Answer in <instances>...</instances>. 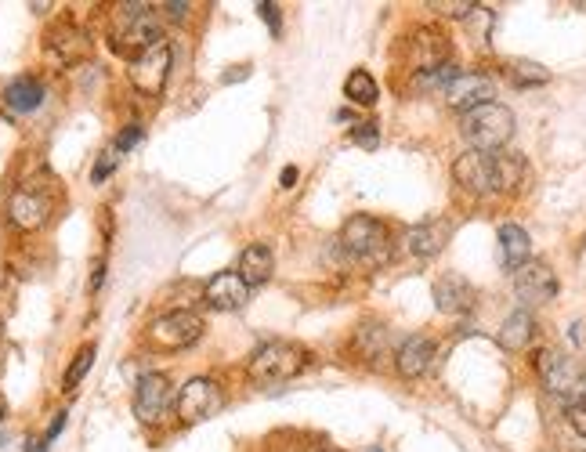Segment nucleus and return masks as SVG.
<instances>
[{
	"mask_svg": "<svg viewBox=\"0 0 586 452\" xmlns=\"http://www.w3.org/2000/svg\"><path fill=\"white\" fill-rule=\"evenodd\" d=\"M4 105H8L11 113H33L44 105V84H40L37 76H19V80H11L4 87Z\"/></svg>",
	"mask_w": 586,
	"mask_h": 452,
	"instance_id": "obj_21",
	"label": "nucleus"
},
{
	"mask_svg": "<svg viewBox=\"0 0 586 452\" xmlns=\"http://www.w3.org/2000/svg\"><path fill=\"white\" fill-rule=\"evenodd\" d=\"M62 427H66V413H58V416H55V424H51V431H48V442L55 438L58 431H62Z\"/></svg>",
	"mask_w": 586,
	"mask_h": 452,
	"instance_id": "obj_35",
	"label": "nucleus"
},
{
	"mask_svg": "<svg viewBox=\"0 0 586 452\" xmlns=\"http://www.w3.org/2000/svg\"><path fill=\"white\" fill-rule=\"evenodd\" d=\"M409 62L416 73H431V69L449 62V40L438 29H416L409 40Z\"/></svg>",
	"mask_w": 586,
	"mask_h": 452,
	"instance_id": "obj_15",
	"label": "nucleus"
},
{
	"mask_svg": "<svg viewBox=\"0 0 586 452\" xmlns=\"http://www.w3.org/2000/svg\"><path fill=\"white\" fill-rule=\"evenodd\" d=\"M160 11H167V19H185V11H189V4H163Z\"/></svg>",
	"mask_w": 586,
	"mask_h": 452,
	"instance_id": "obj_34",
	"label": "nucleus"
},
{
	"mask_svg": "<svg viewBox=\"0 0 586 452\" xmlns=\"http://www.w3.org/2000/svg\"><path fill=\"white\" fill-rule=\"evenodd\" d=\"M203 297H207L210 308L218 311H239L250 301V286L239 279V272H218L203 286Z\"/></svg>",
	"mask_w": 586,
	"mask_h": 452,
	"instance_id": "obj_16",
	"label": "nucleus"
},
{
	"mask_svg": "<svg viewBox=\"0 0 586 452\" xmlns=\"http://www.w3.org/2000/svg\"><path fill=\"white\" fill-rule=\"evenodd\" d=\"M507 73H511V80L518 87H536V84H547L550 73L543 66H536V62H511L507 66Z\"/></svg>",
	"mask_w": 586,
	"mask_h": 452,
	"instance_id": "obj_26",
	"label": "nucleus"
},
{
	"mask_svg": "<svg viewBox=\"0 0 586 452\" xmlns=\"http://www.w3.org/2000/svg\"><path fill=\"white\" fill-rule=\"evenodd\" d=\"M138 142H142V127H138V123H131V127H127V131H123L120 138L113 142V149L116 152H127V149H134Z\"/></svg>",
	"mask_w": 586,
	"mask_h": 452,
	"instance_id": "obj_32",
	"label": "nucleus"
},
{
	"mask_svg": "<svg viewBox=\"0 0 586 452\" xmlns=\"http://www.w3.org/2000/svg\"><path fill=\"white\" fill-rule=\"evenodd\" d=\"M435 301H438V311H445V315H464V311L474 308V286L467 283L464 275H442L435 283Z\"/></svg>",
	"mask_w": 586,
	"mask_h": 452,
	"instance_id": "obj_18",
	"label": "nucleus"
},
{
	"mask_svg": "<svg viewBox=\"0 0 586 452\" xmlns=\"http://www.w3.org/2000/svg\"><path fill=\"white\" fill-rule=\"evenodd\" d=\"M568 424H572V431L586 438V391L572 395V402H568Z\"/></svg>",
	"mask_w": 586,
	"mask_h": 452,
	"instance_id": "obj_28",
	"label": "nucleus"
},
{
	"mask_svg": "<svg viewBox=\"0 0 586 452\" xmlns=\"http://www.w3.org/2000/svg\"><path fill=\"white\" fill-rule=\"evenodd\" d=\"M174 405V387L167 373H145L134 387V416L142 424H160L163 416L171 413Z\"/></svg>",
	"mask_w": 586,
	"mask_h": 452,
	"instance_id": "obj_8",
	"label": "nucleus"
},
{
	"mask_svg": "<svg viewBox=\"0 0 586 452\" xmlns=\"http://www.w3.org/2000/svg\"><path fill=\"white\" fill-rule=\"evenodd\" d=\"M341 250L362 268H384L391 261V232L384 221L355 214L341 232Z\"/></svg>",
	"mask_w": 586,
	"mask_h": 452,
	"instance_id": "obj_3",
	"label": "nucleus"
},
{
	"mask_svg": "<svg viewBox=\"0 0 586 452\" xmlns=\"http://www.w3.org/2000/svg\"><path fill=\"white\" fill-rule=\"evenodd\" d=\"M113 167H116V149H105L102 156H98V163H95V170H91V181H105L109 174H113Z\"/></svg>",
	"mask_w": 586,
	"mask_h": 452,
	"instance_id": "obj_31",
	"label": "nucleus"
},
{
	"mask_svg": "<svg viewBox=\"0 0 586 452\" xmlns=\"http://www.w3.org/2000/svg\"><path fill=\"white\" fill-rule=\"evenodd\" d=\"M514 290H518L521 301L536 308V304H547L558 297V275L550 272V264L529 261L514 272Z\"/></svg>",
	"mask_w": 586,
	"mask_h": 452,
	"instance_id": "obj_12",
	"label": "nucleus"
},
{
	"mask_svg": "<svg viewBox=\"0 0 586 452\" xmlns=\"http://www.w3.org/2000/svg\"><path fill=\"white\" fill-rule=\"evenodd\" d=\"M532 337H536V319H532L529 311H511L500 326V344L507 351H521L529 348Z\"/></svg>",
	"mask_w": 586,
	"mask_h": 452,
	"instance_id": "obj_22",
	"label": "nucleus"
},
{
	"mask_svg": "<svg viewBox=\"0 0 586 452\" xmlns=\"http://www.w3.org/2000/svg\"><path fill=\"white\" fill-rule=\"evenodd\" d=\"M384 340H388V330L377 326V322H366V326L359 330V351L366 358H377L380 351H384Z\"/></svg>",
	"mask_w": 586,
	"mask_h": 452,
	"instance_id": "obj_27",
	"label": "nucleus"
},
{
	"mask_svg": "<svg viewBox=\"0 0 586 452\" xmlns=\"http://www.w3.org/2000/svg\"><path fill=\"white\" fill-rule=\"evenodd\" d=\"M456 181L474 196H492V192H511L525 178V160L514 152H464L453 163Z\"/></svg>",
	"mask_w": 586,
	"mask_h": 452,
	"instance_id": "obj_1",
	"label": "nucleus"
},
{
	"mask_svg": "<svg viewBox=\"0 0 586 452\" xmlns=\"http://www.w3.org/2000/svg\"><path fill=\"white\" fill-rule=\"evenodd\" d=\"M51 214H55V196H51L48 185L26 181V185H19V189L11 192L8 221L19 228V232H40V228L51 221Z\"/></svg>",
	"mask_w": 586,
	"mask_h": 452,
	"instance_id": "obj_6",
	"label": "nucleus"
},
{
	"mask_svg": "<svg viewBox=\"0 0 586 452\" xmlns=\"http://www.w3.org/2000/svg\"><path fill=\"white\" fill-rule=\"evenodd\" d=\"M91 362H95V344H84V348L76 351V358L69 362L66 369V380H62V387L66 391H76V384L87 377V369H91Z\"/></svg>",
	"mask_w": 586,
	"mask_h": 452,
	"instance_id": "obj_25",
	"label": "nucleus"
},
{
	"mask_svg": "<svg viewBox=\"0 0 586 452\" xmlns=\"http://www.w3.org/2000/svg\"><path fill=\"white\" fill-rule=\"evenodd\" d=\"M355 145H362V149H377V142H380V134H377V123H359L355 127Z\"/></svg>",
	"mask_w": 586,
	"mask_h": 452,
	"instance_id": "obj_30",
	"label": "nucleus"
},
{
	"mask_svg": "<svg viewBox=\"0 0 586 452\" xmlns=\"http://www.w3.org/2000/svg\"><path fill=\"white\" fill-rule=\"evenodd\" d=\"M109 40H113L116 55H127L134 62L149 48L160 44V15L152 4H120L113 11V26H109Z\"/></svg>",
	"mask_w": 586,
	"mask_h": 452,
	"instance_id": "obj_2",
	"label": "nucleus"
},
{
	"mask_svg": "<svg viewBox=\"0 0 586 452\" xmlns=\"http://www.w3.org/2000/svg\"><path fill=\"white\" fill-rule=\"evenodd\" d=\"M312 362V351L293 344V340H268L254 351L250 358V377L261 384H283L293 380L297 373H304V366Z\"/></svg>",
	"mask_w": 586,
	"mask_h": 452,
	"instance_id": "obj_4",
	"label": "nucleus"
},
{
	"mask_svg": "<svg viewBox=\"0 0 586 452\" xmlns=\"http://www.w3.org/2000/svg\"><path fill=\"white\" fill-rule=\"evenodd\" d=\"M171 62H174V51L167 40H160L156 48H149L145 55H138L131 62V84L142 91V95L156 98L167 84V76H171Z\"/></svg>",
	"mask_w": 586,
	"mask_h": 452,
	"instance_id": "obj_9",
	"label": "nucleus"
},
{
	"mask_svg": "<svg viewBox=\"0 0 586 452\" xmlns=\"http://www.w3.org/2000/svg\"><path fill=\"white\" fill-rule=\"evenodd\" d=\"M529 254H532L529 232H525L521 225H503L500 228V257H503V264L518 272L521 264H529Z\"/></svg>",
	"mask_w": 586,
	"mask_h": 452,
	"instance_id": "obj_23",
	"label": "nucleus"
},
{
	"mask_svg": "<svg viewBox=\"0 0 586 452\" xmlns=\"http://www.w3.org/2000/svg\"><path fill=\"white\" fill-rule=\"evenodd\" d=\"M199 337H203V319H199L196 311H167V315L149 322L152 348L181 351V348H192Z\"/></svg>",
	"mask_w": 586,
	"mask_h": 452,
	"instance_id": "obj_7",
	"label": "nucleus"
},
{
	"mask_svg": "<svg viewBox=\"0 0 586 452\" xmlns=\"http://www.w3.org/2000/svg\"><path fill=\"white\" fill-rule=\"evenodd\" d=\"M460 127H464V138L471 142L474 152H500L514 134V113L507 105L489 102V105L471 109V113H464V123H460Z\"/></svg>",
	"mask_w": 586,
	"mask_h": 452,
	"instance_id": "obj_5",
	"label": "nucleus"
},
{
	"mask_svg": "<svg viewBox=\"0 0 586 452\" xmlns=\"http://www.w3.org/2000/svg\"><path fill=\"white\" fill-rule=\"evenodd\" d=\"M431 8L442 11V15H453V19H467L471 11H478V4H474V0H453V4L438 0V4H431Z\"/></svg>",
	"mask_w": 586,
	"mask_h": 452,
	"instance_id": "obj_29",
	"label": "nucleus"
},
{
	"mask_svg": "<svg viewBox=\"0 0 586 452\" xmlns=\"http://www.w3.org/2000/svg\"><path fill=\"white\" fill-rule=\"evenodd\" d=\"M178 405V416L181 424H199V420H207L221 409V391L214 380L207 377H192L189 384L181 387V395L174 398Z\"/></svg>",
	"mask_w": 586,
	"mask_h": 452,
	"instance_id": "obj_10",
	"label": "nucleus"
},
{
	"mask_svg": "<svg viewBox=\"0 0 586 452\" xmlns=\"http://www.w3.org/2000/svg\"><path fill=\"white\" fill-rule=\"evenodd\" d=\"M283 181H286V185H293V181H297V170L286 167V170H283Z\"/></svg>",
	"mask_w": 586,
	"mask_h": 452,
	"instance_id": "obj_37",
	"label": "nucleus"
},
{
	"mask_svg": "<svg viewBox=\"0 0 586 452\" xmlns=\"http://www.w3.org/2000/svg\"><path fill=\"white\" fill-rule=\"evenodd\" d=\"M44 48H48L51 58H58L62 66H76V62H84L91 55V40L80 26L73 22H58V26L48 29V37H44Z\"/></svg>",
	"mask_w": 586,
	"mask_h": 452,
	"instance_id": "obj_14",
	"label": "nucleus"
},
{
	"mask_svg": "<svg viewBox=\"0 0 586 452\" xmlns=\"http://www.w3.org/2000/svg\"><path fill=\"white\" fill-rule=\"evenodd\" d=\"M26 452H48V445L37 442V438H33V442H26Z\"/></svg>",
	"mask_w": 586,
	"mask_h": 452,
	"instance_id": "obj_36",
	"label": "nucleus"
},
{
	"mask_svg": "<svg viewBox=\"0 0 586 452\" xmlns=\"http://www.w3.org/2000/svg\"><path fill=\"white\" fill-rule=\"evenodd\" d=\"M344 95L351 98L355 105H373L377 102V80L366 73V69H355V73L348 76V84H344Z\"/></svg>",
	"mask_w": 586,
	"mask_h": 452,
	"instance_id": "obj_24",
	"label": "nucleus"
},
{
	"mask_svg": "<svg viewBox=\"0 0 586 452\" xmlns=\"http://www.w3.org/2000/svg\"><path fill=\"white\" fill-rule=\"evenodd\" d=\"M536 366H539L543 384H547V391H554V395H576L579 380H583V369H579V362L572 355H565L561 348H547L539 355Z\"/></svg>",
	"mask_w": 586,
	"mask_h": 452,
	"instance_id": "obj_11",
	"label": "nucleus"
},
{
	"mask_svg": "<svg viewBox=\"0 0 586 452\" xmlns=\"http://www.w3.org/2000/svg\"><path fill=\"white\" fill-rule=\"evenodd\" d=\"M272 268H275V257H272V250L268 246H261V243H254V246H246L243 254H239V279H243L250 290L254 286H265L268 279H272Z\"/></svg>",
	"mask_w": 586,
	"mask_h": 452,
	"instance_id": "obj_20",
	"label": "nucleus"
},
{
	"mask_svg": "<svg viewBox=\"0 0 586 452\" xmlns=\"http://www.w3.org/2000/svg\"><path fill=\"white\" fill-rule=\"evenodd\" d=\"M257 11H261V15H265V19H268V26H272V33H279V15H275L272 4H261V8H257Z\"/></svg>",
	"mask_w": 586,
	"mask_h": 452,
	"instance_id": "obj_33",
	"label": "nucleus"
},
{
	"mask_svg": "<svg viewBox=\"0 0 586 452\" xmlns=\"http://www.w3.org/2000/svg\"><path fill=\"white\" fill-rule=\"evenodd\" d=\"M496 98V84H492L485 73H456V80L445 87V102L460 109V113H471L478 105H489Z\"/></svg>",
	"mask_w": 586,
	"mask_h": 452,
	"instance_id": "obj_13",
	"label": "nucleus"
},
{
	"mask_svg": "<svg viewBox=\"0 0 586 452\" xmlns=\"http://www.w3.org/2000/svg\"><path fill=\"white\" fill-rule=\"evenodd\" d=\"M449 236H453V225H449V221H424V225H413L406 232V250L413 257H420V261H427V257L442 254Z\"/></svg>",
	"mask_w": 586,
	"mask_h": 452,
	"instance_id": "obj_17",
	"label": "nucleus"
},
{
	"mask_svg": "<svg viewBox=\"0 0 586 452\" xmlns=\"http://www.w3.org/2000/svg\"><path fill=\"white\" fill-rule=\"evenodd\" d=\"M431 358H435V344H431V340L427 337H406L402 340V348H398V355H395V366H398L402 377L416 380L431 369Z\"/></svg>",
	"mask_w": 586,
	"mask_h": 452,
	"instance_id": "obj_19",
	"label": "nucleus"
}]
</instances>
